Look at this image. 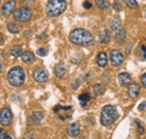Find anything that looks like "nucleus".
I'll list each match as a JSON object with an SVG mask.
<instances>
[{
    "mask_svg": "<svg viewBox=\"0 0 146 139\" xmlns=\"http://www.w3.org/2000/svg\"><path fill=\"white\" fill-rule=\"evenodd\" d=\"M145 107H146V102H143V103H142V105H139V110H143Z\"/></svg>",
    "mask_w": 146,
    "mask_h": 139,
    "instance_id": "473e14b6",
    "label": "nucleus"
},
{
    "mask_svg": "<svg viewBox=\"0 0 146 139\" xmlns=\"http://www.w3.org/2000/svg\"><path fill=\"white\" fill-rule=\"evenodd\" d=\"M142 50H143V52H144V58L146 60V46H142Z\"/></svg>",
    "mask_w": 146,
    "mask_h": 139,
    "instance_id": "2f4dec72",
    "label": "nucleus"
},
{
    "mask_svg": "<svg viewBox=\"0 0 146 139\" xmlns=\"http://www.w3.org/2000/svg\"><path fill=\"white\" fill-rule=\"evenodd\" d=\"M109 60L113 66H119V65L124 62V56H123V54L119 52V51L112 50V51L110 52Z\"/></svg>",
    "mask_w": 146,
    "mask_h": 139,
    "instance_id": "423d86ee",
    "label": "nucleus"
},
{
    "mask_svg": "<svg viewBox=\"0 0 146 139\" xmlns=\"http://www.w3.org/2000/svg\"><path fill=\"white\" fill-rule=\"evenodd\" d=\"M11 119H13V115H11V111L9 109H2L1 111V115H0V121H1V124L2 126H8L10 124L11 122Z\"/></svg>",
    "mask_w": 146,
    "mask_h": 139,
    "instance_id": "6e6552de",
    "label": "nucleus"
},
{
    "mask_svg": "<svg viewBox=\"0 0 146 139\" xmlns=\"http://www.w3.org/2000/svg\"><path fill=\"white\" fill-rule=\"evenodd\" d=\"M119 115L115 107L112 105H105L101 109L100 113V122L104 126H110L118 119Z\"/></svg>",
    "mask_w": 146,
    "mask_h": 139,
    "instance_id": "7ed1b4c3",
    "label": "nucleus"
},
{
    "mask_svg": "<svg viewBox=\"0 0 146 139\" xmlns=\"http://www.w3.org/2000/svg\"><path fill=\"white\" fill-rule=\"evenodd\" d=\"M37 54H38L39 56H46L48 53H47L46 50H44V48H38V50H37Z\"/></svg>",
    "mask_w": 146,
    "mask_h": 139,
    "instance_id": "a878e982",
    "label": "nucleus"
},
{
    "mask_svg": "<svg viewBox=\"0 0 146 139\" xmlns=\"http://www.w3.org/2000/svg\"><path fill=\"white\" fill-rule=\"evenodd\" d=\"M106 92V87L102 84H94L93 85V93L96 95H102Z\"/></svg>",
    "mask_w": 146,
    "mask_h": 139,
    "instance_id": "a211bd4d",
    "label": "nucleus"
},
{
    "mask_svg": "<svg viewBox=\"0 0 146 139\" xmlns=\"http://www.w3.org/2000/svg\"><path fill=\"white\" fill-rule=\"evenodd\" d=\"M136 124H137V128H138L139 134H144V127H143V124L139 121H136Z\"/></svg>",
    "mask_w": 146,
    "mask_h": 139,
    "instance_id": "bb28decb",
    "label": "nucleus"
},
{
    "mask_svg": "<svg viewBox=\"0 0 146 139\" xmlns=\"http://www.w3.org/2000/svg\"><path fill=\"white\" fill-rule=\"evenodd\" d=\"M54 74L57 77H63L65 74V68L63 65H56L54 69Z\"/></svg>",
    "mask_w": 146,
    "mask_h": 139,
    "instance_id": "aec40b11",
    "label": "nucleus"
},
{
    "mask_svg": "<svg viewBox=\"0 0 146 139\" xmlns=\"http://www.w3.org/2000/svg\"><path fill=\"white\" fill-rule=\"evenodd\" d=\"M79 131H80V127H79V123H78V122H72V123L68 127V134H69V136H71V137L78 136Z\"/></svg>",
    "mask_w": 146,
    "mask_h": 139,
    "instance_id": "4468645a",
    "label": "nucleus"
},
{
    "mask_svg": "<svg viewBox=\"0 0 146 139\" xmlns=\"http://www.w3.org/2000/svg\"><path fill=\"white\" fill-rule=\"evenodd\" d=\"M44 113L43 112H34L29 118H28V124H38L40 120L43 119Z\"/></svg>",
    "mask_w": 146,
    "mask_h": 139,
    "instance_id": "f8f14e48",
    "label": "nucleus"
},
{
    "mask_svg": "<svg viewBox=\"0 0 146 139\" xmlns=\"http://www.w3.org/2000/svg\"><path fill=\"white\" fill-rule=\"evenodd\" d=\"M83 7H84L86 9H90V8H91V2H89V1H86V2L83 3Z\"/></svg>",
    "mask_w": 146,
    "mask_h": 139,
    "instance_id": "c756f323",
    "label": "nucleus"
},
{
    "mask_svg": "<svg viewBox=\"0 0 146 139\" xmlns=\"http://www.w3.org/2000/svg\"><path fill=\"white\" fill-rule=\"evenodd\" d=\"M96 3L101 8V9H107L108 8V3L105 1V0H94Z\"/></svg>",
    "mask_w": 146,
    "mask_h": 139,
    "instance_id": "393cba45",
    "label": "nucleus"
},
{
    "mask_svg": "<svg viewBox=\"0 0 146 139\" xmlns=\"http://www.w3.org/2000/svg\"><path fill=\"white\" fill-rule=\"evenodd\" d=\"M128 94L133 99H136L139 95V87L137 83H130L128 85Z\"/></svg>",
    "mask_w": 146,
    "mask_h": 139,
    "instance_id": "9b49d317",
    "label": "nucleus"
},
{
    "mask_svg": "<svg viewBox=\"0 0 146 139\" xmlns=\"http://www.w3.org/2000/svg\"><path fill=\"white\" fill-rule=\"evenodd\" d=\"M7 29L10 32V33H13V34H17L19 32V27L15 24V23H8V25H7Z\"/></svg>",
    "mask_w": 146,
    "mask_h": 139,
    "instance_id": "5701e85b",
    "label": "nucleus"
},
{
    "mask_svg": "<svg viewBox=\"0 0 146 139\" xmlns=\"http://www.w3.org/2000/svg\"><path fill=\"white\" fill-rule=\"evenodd\" d=\"M118 81H119V84L123 85V87H128L131 82V77H130V74L127 72H123L118 75Z\"/></svg>",
    "mask_w": 146,
    "mask_h": 139,
    "instance_id": "9d476101",
    "label": "nucleus"
},
{
    "mask_svg": "<svg viewBox=\"0 0 146 139\" xmlns=\"http://www.w3.org/2000/svg\"><path fill=\"white\" fill-rule=\"evenodd\" d=\"M32 17H33V11L29 8H27V7L18 8L17 10L14 11V18H15V20L20 21V23H26V21L31 20Z\"/></svg>",
    "mask_w": 146,
    "mask_h": 139,
    "instance_id": "39448f33",
    "label": "nucleus"
},
{
    "mask_svg": "<svg viewBox=\"0 0 146 139\" xmlns=\"http://www.w3.org/2000/svg\"><path fill=\"white\" fill-rule=\"evenodd\" d=\"M79 101L82 107H86L90 101V95L88 93H82L81 95H79Z\"/></svg>",
    "mask_w": 146,
    "mask_h": 139,
    "instance_id": "6ab92c4d",
    "label": "nucleus"
},
{
    "mask_svg": "<svg viewBox=\"0 0 146 139\" xmlns=\"http://www.w3.org/2000/svg\"><path fill=\"white\" fill-rule=\"evenodd\" d=\"M70 40L79 46H89L93 43V36L83 28H76L70 33Z\"/></svg>",
    "mask_w": 146,
    "mask_h": 139,
    "instance_id": "f257e3e1",
    "label": "nucleus"
},
{
    "mask_svg": "<svg viewBox=\"0 0 146 139\" xmlns=\"http://www.w3.org/2000/svg\"><path fill=\"white\" fill-rule=\"evenodd\" d=\"M125 38H126V32H125V29H118L117 32H116V34H115V39H116V42L118 43V44H120V43H123L124 40H125Z\"/></svg>",
    "mask_w": 146,
    "mask_h": 139,
    "instance_id": "dca6fc26",
    "label": "nucleus"
},
{
    "mask_svg": "<svg viewBox=\"0 0 146 139\" xmlns=\"http://www.w3.org/2000/svg\"><path fill=\"white\" fill-rule=\"evenodd\" d=\"M0 138H1V139H3V138H11V136H9V135L5 134V131L1 129V130H0Z\"/></svg>",
    "mask_w": 146,
    "mask_h": 139,
    "instance_id": "cd10ccee",
    "label": "nucleus"
},
{
    "mask_svg": "<svg viewBox=\"0 0 146 139\" xmlns=\"http://www.w3.org/2000/svg\"><path fill=\"white\" fill-rule=\"evenodd\" d=\"M25 79H26V74L20 66H15V68L10 69L7 74V80L11 87H21L25 82Z\"/></svg>",
    "mask_w": 146,
    "mask_h": 139,
    "instance_id": "f03ea898",
    "label": "nucleus"
},
{
    "mask_svg": "<svg viewBox=\"0 0 146 139\" xmlns=\"http://www.w3.org/2000/svg\"><path fill=\"white\" fill-rule=\"evenodd\" d=\"M33 77L38 83H44L48 80V74L44 69H36L33 72Z\"/></svg>",
    "mask_w": 146,
    "mask_h": 139,
    "instance_id": "0eeeda50",
    "label": "nucleus"
},
{
    "mask_svg": "<svg viewBox=\"0 0 146 139\" xmlns=\"http://www.w3.org/2000/svg\"><path fill=\"white\" fill-rule=\"evenodd\" d=\"M23 48H21V46H14L13 48H11V51H10V53H11V56H14L15 58H17V57H19L20 55H21V51Z\"/></svg>",
    "mask_w": 146,
    "mask_h": 139,
    "instance_id": "4be33fe9",
    "label": "nucleus"
},
{
    "mask_svg": "<svg viewBox=\"0 0 146 139\" xmlns=\"http://www.w3.org/2000/svg\"><path fill=\"white\" fill-rule=\"evenodd\" d=\"M142 84H143V87L146 89V73L142 76Z\"/></svg>",
    "mask_w": 146,
    "mask_h": 139,
    "instance_id": "7c9ffc66",
    "label": "nucleus"
},
{
    "mask_svg": "<svg viewBox=\"0 0 146 139\" xmlns=\"http://www.w3.org/2000/svg\"><path fill=\"white\" fill-rule=\"evenodd\" d=\"M15 6H16V1H15V0H10V1L6 2V3L1 7V14H2L3 16L10 15V14L15 10Z\"/></svg>",
    "mask_w": 146,
    "mask_h": 139,
    "instance_id": "1a4fd4ad",
    "label": "nucleus"
},
{
    "mask_svg": "<svg viewBox=\"0 0 146 139\" xmlns=\"http://www.w3.org/2000/svg\"><path fill=\"white\" fill-rule=\"evenodd\" d=\"M99 40L101 44H107L110 40V36L107 30H101L99 33Z\"/></svg>",
    "mask_w": 146,
    "mask_h": 139,
    "instance_id": "f3484780",
    "label": "nucleus"
},
{
    "mask_svg": "<svg viewBox=\"0 0 146 139\" xmlns=\"http://www.w3.org/2000/svg\"><path fill=\"white\" fill-rule=\"evenodd\" d=\"M21 60H23L26 64H31V63L34 62L35 57H34V54H33V53L29 52V51H27V52H25L21 54Z\"/></svg>",
    "mask_w": 146,
    "mask_h": 139,
    "instance_id": "2eb2a0df",
    "label": "nucleus"
},
{
    "mask_svg": "<svg viewBox=\"0 0 146 139\" xmlns=\"http://www.w3.org/2000/svg\"><path fill=\"white\" fill-rule=\"evenodd\" d=\"M124 1L129 8H133V9L137 8V1L136 0H124Z\"/></svg>",
    "mask_w": 146,
    "mask_h": 139,
    "instance_id": "b1692460",
    "label": "nucleus"
},
{
    "mask_svg": "<svg viewBox=\"0 0 146 139\" xmlns=\"http://www.w3.org/2000/svg\"><path fill=\"white\" fill-rule=\"evenodd\" d=\"M113 8H115V10L120 11V5H119L118 1H115V2H113Z\"/></svg>",
    "mask_w": 146,
    "mask_h": 139,
    "instance_id": "c85d7f7f",
    "label": "nucleus"
},
{
    "mask_svg": "<svg viewBox=\"0 0 146 139\" xmlns=\"http://www.w3.org/2000/svg\"><path fill=\"white\" fill-rule=\"evenodd\" d=\"M66 9L65 0H50L46 5V14L50 17H57Z\"/></svg>",
    "mask_w": 146,
    "mask_h": 139,
    "instance_id": "20e7f679",
    "label": "nucleus"
},
{
    "mask_svg": "<svg viewBox=\"0 0 146 139\" xmlns=\"http://www.w3.org/2000/svg\"><path fill=\"white\" fill-rule=\"evenodd\" d=\"M108 63V57H107V54L105 52H101L98 54L97 56V64L100 66V68H105Z\"/></svg>",
    "mask_w": 146,
    "mask_h": 139,
    "instance_id": "ddd939ff",
    "label": "nucleus"
},
{
    "mask_svg": "<svg viewBox=\"0 0 146 139\" xmlns=\"http://www.w3.org/2000/svg\"><path fill=\"white\" fill-rule=\"evenodd\" d=\"M120 28V20L118 18H115L111 23H110V30L111 32H117Z\"/></svg>",
    "mask_w": 146,
    "mask_h": 139,
    "instance_id": "412c9836",
    "label": "nucleus"
}]
</instances>
